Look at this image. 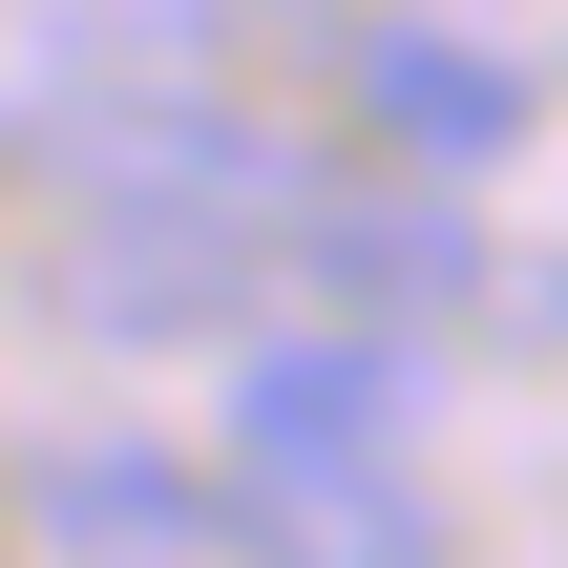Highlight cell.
Returning a JSON list of instances; mask_svg holds the SVG:
<instances>
[{
	"mask_svg": "<svg viewBox=\"0 0 568 568\" xmlns=\"http://www.w3.org/2000/svg\"><path fill=\"white\" fill-rule=\"evenodd\" d=\"M21 527L42 548H274L253 464H190V443H42L21 464Z\"/></svg>",
	"mask_w": 568,
	"mask_h": 568,
	"instance_id": "3957f363",
	"label": "cell"
},
{
	"mask_svg": "<svg viewBox=\"0 0 568 568\" xmlns=\"http://www.w3.org/2000/svg\"><path fill=\"white\" fill-rule=\"evenodd\" d=\"M358 126L400 148V169H485V148H527V63H485V42H443V21H358Z\"/></svg>",
	"mask_w": 568,
	"mask_h": 568,
	"instance_id": "5b68a950",
	"label": "cell"
},
{
	"mask_svg": "<svg viewBox=\"0 0 568 568\" xmlns=\"http://www.w3.org/2000/svg\"><path fill=\"white\" fill-rule=\"evenodd\" d=\"M274 232L295 211H232V190H63V316L84 337H232L274 295Z\"/></svg>",
	"mask_w": 568,
	"mask_h": 568,
	"instance_id": "6da1fadb",
	"label": "cell"
},
{
	"mask_svg": "<svg viewBox=\"0 0 568 568\" xmlns=\"http://www.w3.org/2000/svg\"><path fill=\"white\" fill-rule=\"evenodd\" d=\"M400 400H422V337L316 316V337H253V358H232L211 443H232L253 485H316V464H400Z\"/></svg>",
	"mask_w": 568,
	"mask_h": 568,
	"instance_id": "7a4b0ae2",
	"label": "cell"
},
{
	"mask_svg": "<svg viewBox=\"0 0 568 568\" xmlns=\"http://www.w3.org/2000/svg\"><path fill=\"white\" fill-rule=\"evenodd\" d=\"M337 316H379V337H422V316H464L485 295V253H464V211L443 190H295V232H274Z\"/></svg>",
	"mask_w": 568,
	"mask_h": 568,
	"instance_id": "277c9868",
	"label": "cell"
}]
</instances>
